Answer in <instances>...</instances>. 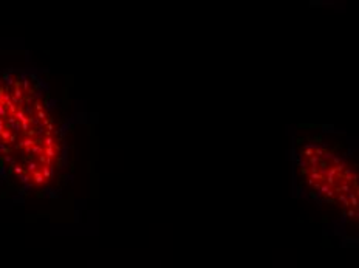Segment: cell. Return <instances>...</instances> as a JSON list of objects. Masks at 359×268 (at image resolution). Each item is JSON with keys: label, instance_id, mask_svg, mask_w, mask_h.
Returning a JSON list of instances; mask_svg holds the SVG:
<instances>
[{"label": "cell", "instance_id": "1", "mask_svg": "<svg viewBox=\"0 0 359 268\" xmlns=\"http://www.w3.org/2000/svg\"><path fill=\"white\" fill-rule=\"evenodd\" d=\"M69 120L33 69L0 72V178L18 194L50 196L70 165Z\"/></svg>", "mask_w": 359, "mask_h": 268}, {"label": "cell", "instance_id": "2", "mask_svg": "<svg viewBox=\"0 0 359 268\" xmlns=\"http://www.w3.org/2000/svg\"><path fill=\"white\" fill-rule=\"evenodd\" d=\"M291 180L296 197L358 220V161L353 149L332 130H306L291 143Z\"/></svg>", "mask_w": 359, "mask_h": 268}]
</instances>
